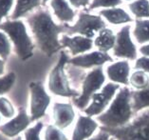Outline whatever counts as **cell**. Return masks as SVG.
<instances>
[{
  "mask_svg": "<svg viewBox=\"0 0 149 140\" xmlns=\"http://www.w3.org/2000/svg\"><path fill=\"white\" fill-rule=\"evenodd\" d=\"M120 90V85L113 82L107 83L100 93H96L91 98V103L83 110L88 116H99L102 115L111 100L115 97L117 91Z\"/></svg>",
  "mask_w": 149,
  "mask_h": 140,
  "instance_id": "cell-9",
  "label": "cell"
},
{
  "mask_svg": "<svg viewBox=\"0 0 149 140\" xmlns=\"http://www.w3.org/2000/svg\"><path fill=\"white\" fill-rule=\"evenodd\" d=\"M104 81L105 75L103 68L97 67L91 70L83 80L82 93L80 94L79 96L73 98L72 102L76 108L81 110H85L88 107L93 95L102 89Z\"/></svg>",
  "mask_w": 149,
  "mask_h": 140,
  "instance_id": "cell-6",
  "label": "cell"
},
{
  "mask_svg": "<svg viewBox=\"0 0 149 140\" xmlns=\"http://www.w3.org/2000/svg\"><path fill=\"white\" fill-rule=\"evenodd\" d=\"M128 8L137 19L149 18V0H134L128 4Z\"/></svg>",
  "mask_w": 149,
  "mask_h": 140,
  "instance_id": "cell-23",
  "label": "cell"
},
{
  "mask_svg": "<svg viewBox=\"0 0 149 140\" xmlns=\"http://www.w3.org/2000/svg\"><path fill=\"white\" fill-rule=\"evenodd\" d=\"M43 128H44V123L42 121H37L35 125L25 131V140H41L40 134H41Z\"/></svg>",
  "mask_w": 149,
  "mask_h": 140,
  "instance_id": "cell-30",
  "label": "cell"
},
{
  "mask_svg": "<svg viewBox=\"0 0 149 140\" xmlns=\"http://www.w3.org/2000/svg\"><path fill=\"white\" fill-rule=\"evenodd\" d=\"M31 123V115L27 113L24 107H20L18 113L8 122L0 125V132L7 137H17L20 132L26 131Z\"/></svg>",
  "mask_w": 149,
  "mask_h": 140,
  "instance_id": "cell-12",
  "label": "cell"
},
{
  "mask_svg": "<svg viewBox=\"0 0 149 140\" xmlns=\"http://www.w3.org/2000/svg\"><path fill=\"white\" fill-rule=\"evenodd\" d=\"M70 4L76 9L86 8L90 5V0H68Z\"/></svg>",
  "mask_w": 149,
  "mask_h": 140,
  "instance_id": "cell-33",
  "label": "cell"
},
{
  "mask_svg": "<svg viewBox=\"0 0 149 140\" xmlns=\"http://www.w3.org/2000/svg\"><path fill=\"white\" fill-rule=\"evenodd\" d=\"M5 72V60L0 58V75H2Z\"/></svg>",
  "mask_w": 149,
  "mask_h": 140,
  "instance_id": "cell-36",
  "label": "cell"
},
{
  "mask_svg": "<svg viewBox=\"0 0 149 140\" xmlns=\"http://www.w3.org/2000/svg\"><path fill=\"white\" fill-rule=\"evenodd\" d=\"M133 35L139 44H145L149 42V20L136 19L133 30Z\"/></svg>",
  "mask_w": 149,
  "mask_h": 140,
  "instance_id": "cell-22",
  "label": "cell"
},
{
  "mask_svg": "<svg viewBox=\"0 0 149 140\" xmlns=\"http://www.w3.org/2000/svg\"><path fill=\"white\" fill-rule=\"evenodd\" d=\"M16 80V75L14 72H9L8 75L0 77V95L8 93L12 90Z\"/></svg>",
  "mask_w": 149,
  "mask_h": 140,
  "instance_id": "cell-27",
  "label": "cell"
},
{
  "mask_svg": "<svg viewBox=\"0 0 149 140\" xmlns=\"http://www.w3.org/2000/svg\"><path fill=\"white\" fill-rule=\"evenodd\" d=\"M107 28L103 17L99 14H91L88 12H80L74 25L67 24V35L78 34L88 38H93L97 32Z\"/></svg>",
  "mask_w": 149,
  "mask_h": 140,
  "instance_id": "cell-7",
  "label": "cell"
},
{
  "mask_svg": "<svg viewBox=\"0 0 149 140\" xmlns=\"http://www.w3.org/2000/svg\"><path fill=\"white\" fill-rule=\"evenodd\" d=\"M99 125L91 116L79 115L72 132L71 140H88L92 136Z\"/></svg>",
  "mask_w": 149,
  "mask_h": 140,
  "instance_id": "cell-15",
  "label": "cell"
},
{
  "mask_svg": "<svg viewBox=\"0 0 149 140\" xmlns=\"http://www.w3.org/2000/svg\"><path fill=\"white\" fill-rule=\"evenodd\" d=\"M113 55L118 58L128 60L137 59L138 53L135 43L131 38V26L125 25L116 34V42L113 48Z\"/></svg>",
  "mask_w": 149,
  "mask_h": 140,
  "instance_id": "cell-10",
  "label": "cell"
},
{
  "mask_svg": "<svg viewBox=\"0 0 149 140\" xmlns=\"http://www.w3.org/2000/svg\"><path fill=\"white\" fill-rule=\"evenodd\" d=\"M125 1H134V0H125Z\"/></svg>",
  "mask_w": 149,
  "mask_h": 140,
  "instance_id": "cell-40",
  "label": "cell"
},
{
  "mask_svg": "<svg viewBox=\"0 0 149 140\" xmlns=\"http://www.w3.org/2000/svg\"><path fill=\"white\" fill-rule=\"evenodd\" d=\"M101 129L109 132L117 140H149V109L137 115L123 127L116 129L101 127Z\"/></svg>",
  "mask_w": 149,
  "mask_h": 140,
  "instance_id": "cell-5",
  "label": "cell"
},
{
  "mask_svg": "<svg viewBox=\"0 0 149 140\" xmlns=\"http://www.w3.org/2000/svg\"><path fill=\"white\" fill-rule=\"evenodd\" d=\"M0 113L7 119H12L15 116V109L7 97L0 96Z\"/></svg>",
  "mask_w": 149,
  "mask_h": 140,
  "instance_id": "cell-25",
  "label": "cell"
},
{
  "mask_svg": "<svg viewBox=\"0 0 149 140\" xmlns=\"http://www.w3.org/2000/svg\"><path fill=\"white\" fill-rule=\"evenodd\" d=\"M110 134L109 132H107V131L102 130L100 129V132L97 135L93 136V137H90L88 140H110Z\"/></svg>",
  "mask_w": 149,
  "mask_h": 140,
  "instance_id": "cell-34",
  "label": "cell"
},
{
  "mask_svg": "<svg viewBox=\"0 0 149 140\" xmlns=\"http://www.w3.org/2000/svg\"><path fill=\"white\" fill-rule=\"evenodd\" d=\"M1 119H2V115H1V113H0V123H1Z\"/></svg>",
  "mask_w": 149,
  "mask_h": 140,
  "instance_id": "cell-39",
  "label": "cell"
},
{
  "mask_svg": "<svg viewBox=\"0 0 149 140\" xmlns=\"http://www.w3.org/2000/svg\"><path fill=\"white\" fill-rule=\"evenodd\" d=\"M113 59L107 53L96 51L89 53H83L70 58L68 63L71 66L81 69H91L102 67L107 62H112Z\"/></svg>",
  "mask_w": 149,
  "mask_h": 140,
  "instance_id": "cell-11",
  "label": "cell"
},
{
  "mask_svg": "<svg viewBox=\"0 0 149 140\" xmlns=\"http://www.w3.org/2000/svg\"><path fill=\"white\" fill-rule=\"evenodd\" d=\"M42 5V0H16L14 10L10 15L12 20H17L32 10L39 8Z\"/></svg>",
  "mask_w": 149,
  "mask_h": 140,
  "instance_id": "cell-20",
  "label": "cell"
},
{
  "mask_svg": "<svg viewBox=\"0 0 149 140\" xmlns=\"http://www.w3.org/2000/svg\"><path fill=\"white\" fill-rule=\"evenodd\" d=\"M54 124L57 128L64 130L70 127L74 121L75 112L70 103H54L52 108Z\"/></svg>",
  "mask_w": 149,
  "mask_h": 140,
  "instance_id": "cell-14",
  "label": "cell"
},
{
  "mask_svg": "<svg viewBox=\"0 0 149 140\" xmlns=\"http://www.w3.org/2000/svg\"><path fill=\"white\" fill-rule=\"evenodd\" d=\"M45 140H68L61 129L54 125H48L45 130Z\"/></svg>",
  "mask_w": 149,
  "mask_h": 140,
  "instance_id": "cell-28",
  "label": "cell"
},
{
  "mask_svg": "<svg viewBox=\"0 0 149 140\" xmlns=\"http://www.w3.org/2000/svg\"><path fill=\"white\" fill-rule=\"evenodd\" d=\"M29 87L31 93V122H34L46 115V112L50 104L52 98L46 91L43 83L40 81L31 82Z\"/></svg>",
  "mask_w": 149,
  "mask_h": 140,
  "instance_id": "cell-8",
  "label": "cell"
},
{
  "mask_svg": "<svg viewBox=\"0 0 149 140\" xmlns=\"http://www.w3.org/2000/svg\"><path fill=\"white\" fill-rule=\"evenodd\" d=\"M134 69L136 71H143L145 72L149 73V57L148 56H141L136 59Z\"/></svg>",
  "mask_w": 149,
  "mask_h": 140,
  "instance_id": "cell-32",
  "label": "cell"
},
{
  "mask_svg": "<svg viewBox=\"0 0 149 140\" xmlns=\"http://www.w3.org/2000/svg\"><path fill=\"white\" fill-rule=\"evenodd\" d=\"M63 48H68L73 56L83 54L92 49L94 41L91 38L85 37L82 35H74L70 37V35L63 34L60 39Z\"/></svg>",
  "mask_w": 149,
  "mask_h": 140,
  "instance_id": "cell-13",
  "label": "cell"
},
{
  "mask_svg": "<svg viewBox=\"0 0 149 140\" xmlns=\"http://www.w3.org/2000/svg\"><path fill=\"white\" fill-rule=\"evenodd\" d=\"M131 96L134 113H138L144 109H149V85L143 90L131 91Z\"/></svg>",
  "mask_w": 149,
  "mask_h": 140,
  "instance_id": "cell-21",
  "label": "cell"
},
{
  "mask_svg": "<svg viewBox=\"0 0 149 140\" xmlns=\"http://www.w3.org/2000/svg\"><path fill=\"white\" fill-rule=\"evenodd\" d=\"M27 23L38 48L46 55L50 57L63 49L59 35L67 34V24L55 23L47 7L39 8L28 15Z\"/></svg>",
  "mask_w": 149,
  "mask_h": 140,
  "instance_id": "cell-1",
  "label": "cell"
},
{
  "mask_svg": "<svg viewBox=\"0 0 149 140\" xmlns=\"http://www.w3.org/2000/svg\"><path fill=\"white\" fill-rule=\"evenodd\" d=\"M129 84L134 89L143 90L149 85V75L143 71L134 72L129 77Z\"/></svg>",
  "mask_w": 149,
  "mask_h": 140,
  "instance_id": "cell-24",
  "label": "cell"
},
{
  "mask_svg": "<svg viewBox=\"0 0 149 140\" xmlns=\"http://www.w3.org/2000/svg\"><path fill=\"white\" fill-rule=\"evenodd\" d=\"M14 0H0V24L3 18L8 16L13 8Z\"/></svg>",
  "mask_w": 149,
  "mask_h": 140,
  "instance_id": "cell-31",
  "label": "cell"
},
{
  "mask_svg": "<svg viewBox=\"0 0 149 140\" xmlns=\"http://www.w3.org/2000/svg\"><path fill=\"white\" fill-rule=\"evenodd\" d=\"M49 5L53 14L59 22L63 24L73 22L76 11L71 8L68 0H50Z\"/></svg>",
  "mask_w": 149,
  "mask_h": 140,
  "instance_id": "cell-17",
  "label": "cell"
},
{
  "mask_svg": "<svg viewBox=\"0 0 149 140\" xmlns=\"http://www.w3.org/2000/svg\"><path fill=\"white\" fill-rule=\"evenodd\" d=\"M49 0H42V4L45 6V5H46V3H47V2H49Z\"/></svg>",
  "mask_w": 149,
  "mask_h": 140,
  "instance_id": "cell-37",
  "label": "cell"
},
{
  "mask_svg": "<svg viewBox=\"0 0 149 140\" xmlns=\"http://www.w3.org/2000/svg\"><path fill=\"white\" fill-rule=\"evenodd\" d=\"M121 4H123V0H92L90 2L88 10L92 11L99 8L110 9V8L118 7Z\"/></svg>",
  "mask_w": 149,
  "mask_h": 140,
  "instance_id": "cell-29",
  "label": "cell"
},
{
  "mask_svg": "<svg viewBox=\"0 0 149 140\" xmlns=\"http://www.w3.org/2000/svg\"><path fill=\"white\" fill-rule=\"evenodd\" d=\"M140 53L143 55V56H148L149 57V44H145L140 48Z\"/></svg>",
  "mask_w": 149,
  "mask_h": 140,
  "instance_id": "cell-35",
  "label": "cell"
},
{
  "mask_svg": "<svg viewBox=\"0 0 149 140\" xmlns=\"http://www.w3.org/2000/svg\"><path fill=\"white\" fill-rule=\"evenodd\" d=\"M12 53V44L9 36L4 32H0V58L7 60Z\"/></svg>",
  "mask_w": 149,
  "mask_h": 140,
  "instance_id": "cell-26",
  "label": "cell"
},
{
  "mask_svg": "<svg viewBox=\"0 0 149 140\" xmlns=\"http://www.w3.org/2000/svg\"><path fill=\"white\" fill-rule=\"evenodd\" d=\"M107 75L111 82L119 85H128L130 75V65L128 61L122 60L108 65L107 67Z\"/></svg>",
  "mask_w": 149,
  "mask_h": 140,
  "instance_id": "cell-16",
  "label": "cell"
},
{
  "mask_svg": "<svg viewBox=\"0 0 149 140\" xmlns=\"http://www.w3.org/2000/svg\"><path fill=\"white\" fill-rule=\"evenodd\" d=\"M68 60L70 57L68 53L62 51L60 53L59 60L49 75L48 88L50 93L57 96L75 98L79 96L80 94L70 87V81L65 72V68L68 63Z\"/></svg>",
  "mask_w": 149,
  "mask_h": 140,
  "instance_id": "cell-4",
  "label": "cell"
},
{
  "mask_svg": "<svg viewBox=\"0 0 149 140\" xmlns=\"http://www.w3.org/2000/svg\"><path fill=\"white\" fill-rule=\"evenodd\" d=\"M116 34L111 29L104 28L98 32V35L94 40V45L99 49L100 51L108 53L115 46Z\"/></svg>",
  "mask_w": 149,
  "mask_h": 140,
  "instance_id": "cell-19",
  "label": "cell"
},
{
  "mask_svg": "<svg viewBox=\"0 0 149 140\" xmlns=\"http://www.w3.org/2000/svg\"><path fill=\"white\" fill-rule=\"evenodd\" d=\"M99 15L113 25L128 24L133 22V18L125 10L120 7L110 9H103L99 12Z\"/></svg>",
  "mask_w": 149,
  "mask_h": 140,
  "instance_id": "cell-18",
  "label": "cell"
},
{
  "mask_svg": "<svg viewBox=\"0 0 149 140\" xmlns=\"http://www.w3.org/2000/svg\"><path fill=\"white\" fill-rule=\"evenodd\" d=\"M14 140H23V139H22V137H21L20 135H18L17 137H15V139H14Z\"/></svg>",
  "mask_w": 149,
  "mask_h": 140,
  "instance_id": "cell-38",
  "label": "cell"
},
{
  "mask_svg": "<svg viewBox=\"0 0 149 140\" xmlns=\"http://www.w3.org/2000/svg\"><path fill=\"white\" fill-rule=\"evenodd\" d=\"M0 30L6 32L9 36L19 59L25 61L33 55L34 44L29 35L27 27L22 20H7L0 24Z\"/></svg>",
  "mask_w": 149,
  "mask_h": 140,
  "instance_id": "cell-3",
  "label": "cell"
},
{
  "mask_svg": "<svg viewBox=\"0 0 149 140\" xmlns=\"http://www.w3.org/2000/svg\"><path fill=\"white\" fill-rule=\"evenodd\" d=\"M133 115L131 91L123 87L116 94L108 110L97 117V121L104 128H121L131 121Z\"/></svg>",
  "mask_w": 149,
  "mask_h": 140,
  "instance_id": "cell-2",
  "label": "cell"
}]
</instances>
